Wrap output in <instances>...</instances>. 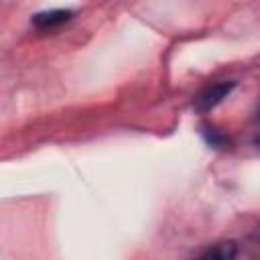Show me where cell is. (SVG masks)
<instances>
[{
    "label": "cell",
    "mask_w": 260,
    "mask_h": 260,
    "mask_svg": "<svg viewBox=\"0 0 260 260\" xmlns=\"http://www.w3.org/2000/svg\"><path fill=\"white\" fill-rule=\"evenodd\" d=\"M236 87L234 81H219V83H213L209 87H205L197 98H195V110L199 114H205L209 110H213L217 104L223 102V98H228L232 93V89Z\"/></svg>",
    "instance_id": "6da1fadb"
},
{
    "label": "cell",
    "mask_w": 260,
    "mask_h": 260,
    "mask_svg": "<svg viewBox=\"0 0 260 260\" xmlns=\"http://www.w3.org/2000/svg\"><path fill=\"white\" fill-rule=\"evenodd\" d=\"M71 16H73V10H69V8H53V10L37 12L32 16V24L39 28H51V26L67 22Z\"/></svg>",
    "instance_id": "7a4b0ae2"
},
{
    "label": "cell",
    "mask_w": 260,
    "mask_h": 260,
    "mask_svg": "<svg viewBox=\"0 0 260 260\" xmlns=\"http://www.w3.org/2000/svg\"><path fill=\"white\" fill-rule=\"evenodd\" d=\"M236 256H238V244L234 240H225L205 250L199 260H236Z\"/></svg>",
    "instance_id": "3957f363"
},
{
    "label": "cell",
    "mask_w": 260,
    "mask_h": 260,
    "mask_svg": "<svg viewBox=\"0 0 260 260\" xmlns=\"http://www.w3.org/2000/svg\"><path fill=\"white\" fill-rule=\"evenodd\" d=\"M201 134H203L205 142H207V144H211V146H217V148H225V146L230 144L228 136H225V134H221V132H219V130H215V128L203 126V128H201Z\"/></svg>",
    "instance_id": "277c9868"
},
{
    "label": "cell",
    "mask_w": 260,
    "mask_h": 260,
    "mask_svg": "<svg viewBox=\"0 0 260 260\" xmlns=\"http://www.w3.org/2000/svg\"><path fill=\"white\" fill-rule=\"evenodd\" d=\"M254 140L260 144V112H258V116H256V136H254Z\"/></svg>",
    "instance_id": "5b68a950"
}]
</instances>
